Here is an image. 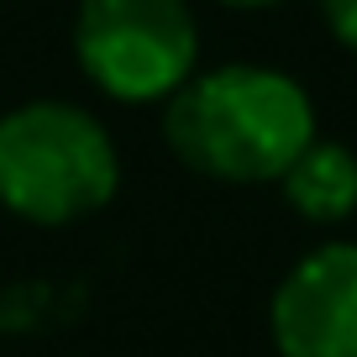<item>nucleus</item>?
Returning a JSON list of instances; mask_svg holds the SVG:
<instances>
[{"label":"nucleus","mask_w":357,"mask_h":357,"mask_svg":"<svg viewBox=\"0 0 357 357\" xmlns=\"http://www.w3.org/2000/svg\"><path fill=\"white\" fill-rule=\"evenodd\" d=\"M163 132L178 163L221 184H279L321 137L305 84L268 63L200 68L163 105Z\"/></svg>","instance_id":"f257e3e1"},{"label":"nucleus","mask_w":357,"mask_h":357,"mask_svg":"<svg viewBox=\"0 0 357 357\" xmlns=\"http://www.w3.org/2000/svg\"><path fill=\"white\" fill-rule=\"evenodd\" d=\"M121 190L116 142L84 105L26 100L0 116V205L32 226H74Z\"/></svg>","instance_id":"f03ea898"},{"label":"nucleus","mask_w":357,"mask_h":357,"mask_svg":"<svg viewBox=\"0 0 357 357\" xmlns=\"http://www.w3.org/2000/svg\"><path fill=\"white\" fill-rule=\"evenodd\" d=\"M221 6H236V11H268V6H279V0H221Z\"/></svg>","instance_id":"0eeeda50"},{"label":"nucleus","mask_w":357,"mask_h":357,"mask_svg":"<svg viewBox=\"0 0 357 357\" xmlns=\"http://www.w3.org/2000/svg\"><path fill=\"white\" fill-rule=\"evenodd\" d=\"M74 58L116 105H168L200 74L190 0H79Z\"/></svg>","instance_id":"7ed1b4c3"},{"label":"nucleus","mask_w":357,"mask_h":357,"mask_svg":"<svg viewBox=\"0 0 357 357\" xmlns=\"http://www.w3.org/2000/svg\"><path fill=\"white\" fill-rule=\"evenodd\" d=\"M284 200L300 221L310 226H336L357 211V153L342 142H326L315 137L279 178Z\"/></svg>","instance_id":"39448f33"},{"label":"nucleus","mask_w":357,"mask_h":357,"mask_svg":"<svg viewBox=\"0 0 357 357\" xmlns=\"http://www.w3.org/2000/svg\"><path fill=\"white\" fill-rule=\"evenodd\" d=\"M279 357H357V242H321L279 279L268 305Z\"/></svg>","instance_id":"20e7f679"},{"label":"nucleus","mask_w":357,"mask_h":357,"mask_svg":"<svg viewBox=\"0 0 357 357\" xmlns=\"http://www.w3.org/2000/svg\"><path fill=\"white\" fill-rule=\"evenodd\" d=\"M315 6H321V22L331 26L336 43L357 53V0H315Z\"/></svg>","instance_id":"423d86ee"}]
</instances>
